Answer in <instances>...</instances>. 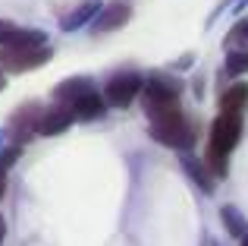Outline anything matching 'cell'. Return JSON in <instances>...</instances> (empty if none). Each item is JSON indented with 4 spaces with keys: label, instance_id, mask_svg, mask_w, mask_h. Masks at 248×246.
<instances>
[{
    "label": "cell",
    "instance_id": "6da1fadb",
    "mask_svg": "<svg viewBox=\"0 0 248 246\" xmlns=\"http://www.w3.org/2000/svg\"><path fill=\"white\" fill-rule=\"evenodd\" d=\"M239 139H242V117L220 114V117L211 123L204 164L211 167L214 177H223V174H226V158H230V152L239 145Z\"/></svg>",
    "mask_w": 248,
    "mask_h": 246
},
{
    "label": "cell",
    "instance_id": "7a4b0ae2",
    "mask_svg": "<svg viewBox=\"0 0 248 246\" xmlns=\"http://www.w3.org/2000/svg\"><path fill=\"white\" fill-rule=\"evenodd\" d=\"M151 139H157L167 148H192L195 129L182 117L179 107H173V111H164L157 117H151Z\"/></svg>",
    "mask_w": 248,
    "mask_h": 246
},
{
    "label": "cell",
    "instance_id": "3957f363",
    "mask_svg": "<svg viewBox=\"0 0 248 246\" xmlns=\"http://www.w3.org/2000/svg\"><path fill=\"white\" fill-rule=\"evenodd\" d=\"M179 92H182V82L170 79V76H154L145 88V111L148 117H157L164 111H173L179 107Z\"/></svg>",
    "mask_w": 248,
    "mask_h": 246
},
{
    "label": "cell",
    "instance_id": "277c9868",
    "mask_svg": "<svg viewBox=\"0 0 248 246\" xmlns=\"http://www.w3.org/2000/svg\"><path fill=\"white\" fill-rule=\"evenodd\" d=\"M41 117H44V111H41L38 101H29V105L19 107V111L10 117V136H13V142H16V145H25L31 136L41 133Z\"/></svg>",
    "mask_w": 248,
    "mask_h": 246
},
{
    "label": "cell",
    "instance_id": "5b68a950",
    "mask_svg": "<svg viewBox=\"0 0 248 246\" xmlns=\"http://www.w3.org/2000/svg\"><path fill=\"white\" fill-rule=\"evenodd\" d=\"M141 86H145V79H141L139 73H129L126 70V73L110 76V82L104 86V98H107L113 107H129V101L141 92Z\"/></svg>",
    "mask_w": 248,
    "mask_h": 246
},
{
    "label": "cell",
    "instance_id": "8992f818",
    "mask_svg": "<svg viewBox=\"0 0 248 246\" xmlns=\"http://www.w3.org/2000/svg\"><path fill=\"white\" fill-rule=\"evenodd\" d=\"M50 57V48H0V67L10 73H25V70L41 67Z\"/></svg>",
    "mask_w": 248,
    "mask_h": 246
},
{
    "label": "cell",
    "instance_id": "52a82bcc",
    "mask_svg": "<svg viewBox=\"0 0 248 246\" xmlns=\"http://www.w3.org/2000/svg\"><path fill=\"white\" fill-rule=\"evenodd\" d=\"M73 120L76 117H73L69 107H63V105L50 107V111H44V117H41V136H60Z\"/></svg>",
    "mask_w": 248,
    "mask_h": 246
},
{
    "label": "cell",
    "instance_id": "ba28073f",
    "mask_svg": "<svg viewBox=\"0 0 248 246\" xmlns=\"http://www.w3.org/2000/svg\"><path fill=\"white\" fill-rule=\"evenodd\" d=\"M69 111H73L76 120H94V117H101V114H104V98L94 92V88H91V92H85L82 98L73 101V107H69Z\"/></svg>",
    "mask_w": 248,
    "mask_h": 246
},
{
    "label": "cell",
    "instance_id": "9c48e42d",
    "mask_svg": "<svg viewBox=\"0 0 248 246\" xmlns=\"http://www.w3.org/2000/svg\"><path fill=\"white\" fill-rule=\"evenodd\" d=\"M129 16H132V10H129L126 3H110V6H104V13L94 19V32H110V29H116V25L129 22Z\"/></svg>",
    "mask_w": 248,
    "mask_h": 246
},
{
    "label": "cell",
    "instance_id": "30bf717a",
    "mask_svg": "<svg viewBox=\"0 0 248 246\" xmlns=\"http://www.w3.org/2000/svg\"><path fill=\"white\" fill-rule=\"evenodd\" d=\"M248 105V86H230L220 95V114H232V117H242Z\"/></svg>",
    "mask_w": 248,
    "mask_h": 246
},
{
    "label": "cell",
    "instance_id": "8fae6325",
    "mask_svg": "<svg viewBox=\"0 0 248 246\" xmlns=\"http://www.w3.org/2000/svg\"><path fill=\"white\" fill-rule=\"evenodd\" d=\"M220 218H223V224H226V230H230V237H239V240H245V237H248V221H245V215L236 209V205H223Z\"/></svg>",
    "mask_w": 248,
    "mask_h": 246
},
{
    "label": "cell",
    "instance_id": "7c38bea8",
    "mask_svg": "<svg viewBox=\"0 0 248 246\" xmlns=\"http://www.w3.org/2000/svg\"><path fill=\"white\" fill-rule=\"evenodd\" d=\"M182 167H186V174L204 193H214V177H211V167H207V164H201V161H195V158H182Z\"/></svg>",
    "mask_w": 248,
    "mask_h": 246
},
{
    "label": "cell",
    "instance_id": "4fadbf2b",
    "mask_svg": "<svg viewBox=\"0 0 248 246\" xmlns=\"http://www.w3.org/2000/svg\"><path fill=\"white\" fill-rule=\"evenodd\" d=\"M97 6H101L97 0H88V3H82L79 10L73 13V16H66V19H63V29H66V32H73L76 25H85V22H88V19L97 13Z\"/></svg>",
    "mask_w": 248,
    "mask_h": 246
},
{
    "label": "cell",
    "instance_id": "5bb4252c",
    "mask_svg": "<svg viewBox=\"0 0 248 246\" xmlns=\"http://www.w3.org/2000/svg\"><path fill=\"white\" fill-rule=\"evenodd\" d=\"M248 70V51H242V54H230V60H226V73L230 76H239Z\"/></svg>",
    "mask_w": 248,
    "mask_h": 246
},
{
    "label": "cell",
    "instance_id": "9a60e30c",
    "mask_svg": "<svg viewBox=\"0 0 248 246\" xmlns=\"http://www.w3.org/2000/svg\"><path fill=\"white\" fill-rule=\"evenodd\" d=\"M245 41H248V19H242V22L226 35V48H230V44H245Z\"/></svg>",
    "mask_w": 248,
    "mask_h": 246
},
{
    "label": "cell",
    "instance_id": "2e32d148",
    "mask_svg": "<svg viewBox=\"0 0 248 246\" xmlns=\"http://www.w3.org/2000/svg\"><path fill=\"white\" fill-rule=\"evenodd\" d=\"M19 32H22L19 25H13V22H3V19H0V44H3V48H6V44H13V41H16V38H19Z\"/></svg>",
    "mask_w": 248,
    "mask_h": 246
},
{
    "label": "cell",
    "instance_id": "e0dca14e",
    "mask_svg": "<svg viewBox=\"0 0 248 246\" xmlns=\"http://www.w3.org/2000/svg\"><path fill=\"white\" fill-rule=\"evenodd\" d=\"M3 240H6V221H3V215H0V246H3Z\"/></svg>",
    "mask_w": 248,
    "mask_h": 246
},
{
    "label": "cell",
    "instance_id": "ac0fdd59",
    "mask_svg": "<svg viewBox=\"0 0 248 246\" xmlns=\"http://www.w3.org/2000/svg\"><path fill=\"white\" fill-rule=\"evenodd\" d=\"M242 246H248V237H245V240H242Z\"/></svg>",
    "mask_w": 248,
    "mask_h": 246
},
{
    "label": "cell",
    "instance_id": "d6986e66",
    "mask_svg": "<svg viewBox=\"0 0 248 246\" xmlns=\"http://www.w3.org/2000/svg\"><path fill=\"white\" fill-rule=\"evenodd\" d=\"M0 88H3V82H0Z\"/></svg>",
    "mask_w": 248,
    "mask_h": 246
}]
</instances>
